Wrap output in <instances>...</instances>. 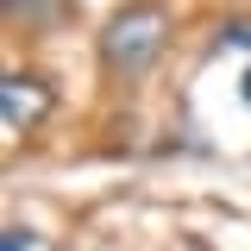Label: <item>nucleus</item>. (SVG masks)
Masks as SVG:
<instances>
[{
  "label": "nucleus",
  "instance_id": "2",
  "mask_svg": "<svg viewBox=\"0 0 251 251\" xmlns=\"http://www.w3.org/2000/svg\"><path fill=\"white\" fill-rule=\"evenodd\" d=\"M50 82L44 75H6L0 82V120H6V132H31V126L50 113Z\"/></svg>",
  "mask_w": 251,
  "mask_h": 251
},
{
  "label": "nucleus",
  "instance_id": "1",
  "mask_svg": "<svg viewBox=\"0 0 251 251\" xmlns=\"http://www.w3.org/2000/svg\"><path fill=\"white\" fill-rule=\"evenodd\" d=\"M163 38H170V13L157 0H126L100 31V57H107L113 75H145L163 50Z\"/></svg>",
  "mask_w": 251,
  "mask_h": 251
},
{
  "label": "nucleus",
  "instance_id": "5",
  "mask_svg": "<svg viewBox=\"0 0 251 251\" xmlns=\"http://www.w3.org/2000/svg\"><path fill=\"white\" fill-rule=\"evenodd\" d=\"M239 94H245V107H251V69H245V88H239Z\"/></svg>",
  "mask_w": 251,
  "mask_h": 251
},
{
  "label": "nucleus",
  "instance_id": "3",
  "mask_svg": "<svg viewBox=\"0 0 251 251\" xmlns=\"http://www.w3.org/2000/svg\"><path fill=\"white\" fill-rule=\"evenodd\" d=\"M220 44H232V50H251V19H226V25H220Z\"/></svg>",
  "mask_w": 251,
  "mask_h": 251
},
{
  "label": "nucleus",
  "instance_id": "4",
  "mask_svg": "<svg viewBox=\"0 0 251 251\" xmlns=\"http://www.w3.org/2000/svg\"><path fill=\"white\" fill-rule=\"evenodd\" d=\"M0 251H38V232H25V226H6V232H0Z\"/></svg>",
  "mask_w": 251,
  "mask_h": 251
}]
</instances>
